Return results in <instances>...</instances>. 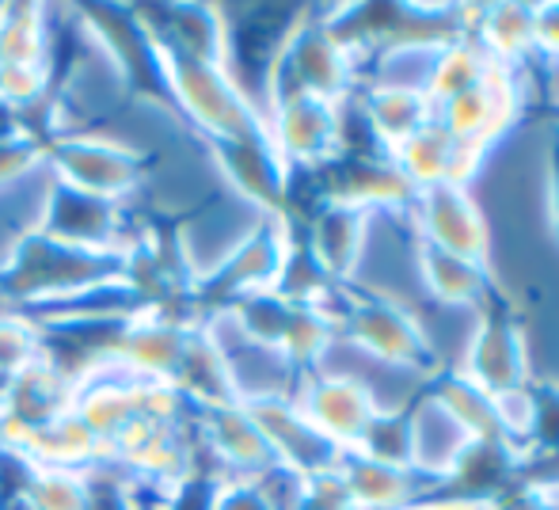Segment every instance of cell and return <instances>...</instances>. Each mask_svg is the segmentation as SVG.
Returning <instances> with one entry per match:
<instances>
[{
    "label": "cell",
    "mask_w": 559,
    "mask_h": 510,
    "mask_svg": "<svg viewBox=\"0 0 559 510\" xmlns=\"http://www.w3.org/2000/svg\"><path fill=\"white\" fill-rule=\"evenodd\" d=\"M289 245H294V222L289 217H259L255 229L240 240V248L194 289L199 312L225 309V305L240 301V297L274 289L282 263L289 256Z\"/></svg>",
    "instance_id": "cell-6"
},
{
    "label": "cell",
    "mask_w": 559,
    "mask_h": 510,
    "mask_svg": "<svg viewBox=\"0 0 559 510\" xmlns=\"http://www.w3.org/2000/svg\"><path fill=\"white\" fill-rule=\"evenodd\" d=\"M499 69V61L476 43V38H453L445 43L442 50L435 54V66H430V76H427V96L430 104H445V99L461 96V92L476 88L479 81Z\"/></svg>",
    "instance_id": "cell-30"
},
{
    "label": "cell",
    "mask_w": 559,
    "mask_h": 510,
    "mask_svg": "<svg viewBox=\"0 0 559 510\" xmlns=\"http://www.w3.org/2000/svg\"><path fill=\"white\" fill-rule=\"evenodd\" d=\"M354 81H358V61L328 31L324 20H317V12L305 8V15L297 20V27L289 31L278 58H274L271 76H266L263 115L274 99H289V96L346 104L354 96Z\"/></svg>",
    "instance_id": "cell-4"
},
{
    "label": "cell",
    "mask_w": 559,
    "mask_h": 510,
    "mask_svg": "<svg viewBox=\"0 0 559 510\" xmlns=\"http://www.w3.org/2000/svg\"><path fill=\"white\" fill-rule=\"evenodd\" d=\"M191 332V320L176 317V312L145 309L115 332L111 347H107V366L122 370L133 381H176Z\"/></svg>",
    "instance_id": "cell-14"
},
{
    "label": "cell",
    "mask_w": 559,
    "mask_h": 510,
    "mask_svg": "<svg viewBox=\"0 0 559 510\" xmlns=\"http://www.w3.org/2000/svg\"><path fill=\"white\" fill-rule=\"evenodd\" d=\"M115 278H122V252H84V248L58 245L43 233H31L0 271V289L15 309L46 312Z\"/></svg>",
    "instance_id": "cell-2"
},
{
    "label": "cell",
    "mask_w": 559,
    "mask_h": 510,
    "mask_svg": "<svg viewBox=\"0 0 559 510\" xmlns=\"http://www.w3.org/2000/svg\"><path fill=\"white\" fill-rule=\"evenodd\" d=\"M354 450L389 469L415 473V407H381Z\"/></svg>",
    "instance_id": "cell-31"
},
{
    "label": "cell",
    "mask_w": 559,
    "mask_h": 510,
    "mask_svg": "<svg viewBox=\"0 0 559 510\" xmlns=\"http://www.w3.org/2000/svg\"><path fill=\"white\" fill-rule=\"evenodd\" d=\"M210 149V161L222 179V191L255 210L259 217H286L289 199V168L278 153H274L271 138L255 133V138L240 141H217Z\"/></svg>",
    "instance_id": "cell-9"
},
{
    "label": "cell",
    "mask_w": 559,
    "mask_h": 510,
    "mask_svg": "<svg viewBox=\"0 0 559 510\" xmlns=\"http://www.w3.org/2000/svg\"><path fill=\"white\" fill-rule=\"evenodd\" d=\"M537 54L559 66V4H537Z\"/></svg>",
    "instance_id": "cell-38"
},
{
    "label": "cell",
    "mask_w": 559,
    "mask_h": 510,
    "mask_svg": "<svg viewBox=\"0 0 559 510\" xmlns=\"http://www.w3.org/2000/svg\"><path fill=\"white\" fill-rule=\"evenodd\" d=\"M194 442H199L202 465L217 476H228V481H251L266 465H274L263 430L255 427V419L240 400L199 407L194 412Z\"/></svg>",
    "instance_id": "cell-13"
},
{
    "label": "cell",
    "mask_w": 559,
    "mask_h": 510,
    "mask_svg": "<svg viewBox=\"0 0 559 510\" xmlns=\"http://www.w3.org/2000/svg\"><path fill=\"white\" fill-rule=\"evenodd\" d=\"M297 229H301L305 245H309L312 259L324 266L328 278L335 286H350L354 274H358L361 252H366L369 214L354 206H338V202H324Z\"/></svg>",
    "instance_id": "cell-20"
},
{
    "label": "cell",
    "mask_w": 559,
    "mask_h": 510,
    "mask_svg": "<svg viewBox=\"0 0 559 510\" xmlns=\"http://www.w3.org/2000/svg\"><path fill=\"white\" fill-rule=\"evenodd\" d=\"M69 404H73V381L61 378L46 358L23 370L20 378L4 381V392H0V412L12 415L27 430L66 415Z\"/></svg>",
    "instance_id": "cell-26"
},
{
    "label": "cell",
    "mask_w": 559,
    "mask_h": 510,
    "mask_svg": "<svg viewBox=\"0 0 559 510\" xmlns=\"http://www.w3.org/2000/svg\"><path fill=\"white\" fill-rule=\"evenodd\" d=\"M423 396H427L464 438H491V442L495 438H507V442H514V438L507 435V423H502L499 396L479 389L468 373L435 370Z\"/></svg>",
    "instance_id": "cell-22"
},
{
    "label": "cell",
    "mask_w": 559,
    "mask_h": 510,
    "mask_svg": "<svg viewBox=\"0 0 559 510\" xmlns=\"http://www.w3.org/2000/svg\"><path fill=\"white\" fill-rule=\"evenodd\" d=\"M20 453L35 469H73V473H88L104 461V446L92 438V430L73 412L31 430Z\"/></svg>",
    "instance_id": "cell-28"
},
{
    "label": "cell",
    "mask_w": 559,
    "mask_h": 510,
    "mask_svg": "<svg viewBox=\"0 0 559 510\" xmlns=\"http://www.w3.org/2000/svg\"><path fill=\"white\" fill-rule=\"evenodd\" d=\"M53 66L50 8L0 4V66Z\"/></svg>",
    "instance_id": "cell-29"
},
{
    "label": "cell",
    "mask_w": 559,
    "mask_h": 510,
    "mask_svg": "<svg viewBox=\"0 0 559 510\" xmlns=\"http://www.w3.org/2000/svg\"><path fill=\"white\" fill-rule=\"evenodd\" d=\"M412 510H487V507H472V503H453V499H419Z\"/></svg>",
    "instance_id": "cell-40"
},
{
    "label": "cell",
    "mask_w": 559,
    "mask_h": 510,
    "mask_svg": "<svg viewBox=\"0 0 559 510\" xmlns=\"http://www.w3.org/2000/svg\"><path fill=\"white\" fill-rule=\"evenodd\" d=\"M366 127L373 130L377 145L392 153L404 145L415 130H423L435 119V104L423 88H384V84H369L366 96L358 99Z\"/></svg>",
    "instance_id": "cell-25"
},
{
    "label": "cell",
    "mask_w": 559,
    "mask_h": 510,
    "mask_svg": "<svg viewBox=\"0 0 559 510\" xmlns=\"http://www.w3.org/2000/svg\"><path fill=\"white\" fill-rule=\"evenodd\" d=\"M518 111H522V92H518L510 69L499 66L487 81H479L476 88L438 104L435 122H442L449 133L472 141V145L491 149L495 141L518 122Z\"/></svg>",
    "instance_id": "cell-19"
},
{
    "label": "cell",
    "mask_w": 559,
    "mask_h": 510,
    "mask_svg": "<svg viewBox=\"0 0 559 510\" xmlns=\"http://www.w3.org/2000/svg\"><path fill=\"white\" fill-rule=\"evenodd\" d=\"M38 233L69 248L118 256L133 237L130 206H126V202L99 199V194H88V191H76V187H66L53 179L50 194H46Z\"/></svg>",
    "instance_id": "cell-8"
},
{
    "label": "cell",
    "mask_w": 559,
    "mask_h": 510,
    "mask_svg": "<svg viewBox=\"0 0 559 510\" xmlns=\"http://www.w3.org/2000/svg\"><path fill=\"white\" fill-rule=\"evenodd\" d=\"M255 419V427L263 430L266 446H271L278 465L297 469L301 476H320L332 473L343 458V450H335L317 427L301 415V407L294 404V396H266L243 404Z\"/></svg>",
    "instance_id": "cell-18"
},
{
    "label": "cell",
    "mask_w": 559,
    "mask_h": 510,
    "mask_svg": "<svg viewBox=\"0 0 559 510\" xmlns=\"http://www.w3.org/2000/svg\"><path fill=\"white\" fill-rule=\"evenodd\" d=\"M69 412L92 430V438L104 446V458H107V446H111L115 438H122L126 430L141 419L138 381L126 378L115 366H99V370H92L88 378H81L73 384V404H69Z\"/></svg>",
    "instance_id": "cell-21"
},
{
    "label": "cell",
    "mask_w": 559,
    "mask_h": 510,
    "mask_svg": "<svg viewBox=\"0 0 559 510\" xmlns=\"http://www.w3.org/2000/svg\"><path fill=\"white\" fill-rule=\"evenodd\" d=\"M525 453H559V381H533L525 384Z\"/></svg>",
    "instance_id": "cell-34"
},
{
    "label": "cell",
    "mask_w": 559,
    "mask_h": 510,
    "mask_svg": "<svg viewBox=\"0 0 559 510\" xmlns=\"http://www.w3.org/2000/svg\"><path fill=\"white\" fill-rule=\"evenodd\" d=\"M214 510H271L251 481H228L222 476L214 491Z\"/></svg>",
    "instance_id": "cell-36"
},
{
    "label": "cell",
    "mask_w": 559,
    "mask_h": 510,
    "mask_svg": "<svg viewBox=\"0 0 559 510\" xmlns=\"http://www.w3.org/2000/svg\"><path fill=\"white\" fill-rule=\"evenodd\" d=\"M266 138L289 171L324 168L343 145V104L289 96L266 107Z\"/></svg>",
    "instance_id": "cell-11"
},
{
    "label": "cell",
    "mask_w": 559,
    "mask_h": 510,
    "mask_svg": "<svg viewBox=\"0 0 559 510\" xmlns=\"http://www.w3.org/2000/svg\"><path fill=\"white\" fill-rule=\"evenodd\" d=\"M468 373L479 389L491 396H507L530 384V351H525V335L518 324L514 309L507 305L502 289H495L484 305H479V324L464 351V363L456 366Z\"/></svg>",
    "instance_id": "cell-7"
},
{
    "label": "cell",
    "mask_w": 559,
    "mask_h": 510,
    "mask_svg": "<svg viewBox=\"0 0 559 510\" xmlns=\"http://www.w3.org/2000/svg\"><path fill=\"white\" fill-rule=\"evenodd\" d=\"M317 309L328 312L338 340L354 343V347L366 351L377 363L396 366V370L427 373V378L438 370L435 347H430L419 317L412 309H404L396 297L338 286Z\"/></svg>",
    "instance_id": "cell-3"
},
{
    "label": "cell",
    "mask_w": 559,
    "mask_h": 510,
    "mask_svg": "<svg viewBox=\"0 0 559 510\" xmlns=\"http://www.w3.org/2000/svg\"><path fill=\"white\" fill-rule=\"evenodd\" d=\"M522 481V446L507 438H468L453 465L435 481V488L423 491V499H453V503L487 507Z\"/></svg>",
    "instance_id": "cell-15"
},
{
    "label": "cell",
    "mask_w": 559,
    "mask_h": 510,
    "mask_svg": "<svg viewBox=\"0 0 559 510\" xmlns=\"http://www.w3.org/2000/svg\"><path fill=\"white\" fill-rule=\"evenodd\" d=\"M548 217L559 237V138L552 141V156H548Z\"/></svg>",
    "instance_id": "cell-39"
},
{
    "label": "cell",
    "mask_w": 559,
    "mask_h": 510,
    "mask_svg": "<svg viewBox=\"0 0 559 510\" xmlns=\"http://www.w3.org/2000/svg\"><path fill=\"white\" fill-rule=\"evenodd\" d=\"M23 503L31 510H88V473H73V469H31Z\"/></svg>",
    "instance_id": "cell-35"
},
{
    "label": "cell",
    "mask_w": 559,
    "mask_h": 510,
    "mask_svg": "<svg viewBox=\"0 0 559 510\" xmlns=\"http://www.w3.org/2000/svg\"><path fill=\"white\" fill-rule=\"evenodd\" d=\"M464 442H468V438H464L427 396L415 404V476L423 473V476H430V481H438V476L453 465V458L461 453Z\"/></svg>",
    "instance_id": "cell-32"
},
{
    "label": "cell",
    "mask_w": 559,
    "mask_h": 510,
    "mask_svg": "<svg viewBox=\"0 0 559 510\" xmlns=\"http://www.w3.org/2000/svg\"><path fill=\"white\" fill-rule=\"evenodd\" d=\"M43 161L58 183L99 194V199L126 202V206L138 199L148 171V161H141L138 153H130L122 141H115L104 130L58 133L43 145Z\"/></svg>",
    "instance_id": "cell-5"
},
{
    "label": "cell",
    "mask_w": 559,
    "mask_h": 510,
    "mask_svg": "<svg viewBox=\"0 0 559 510\" xmlns=\"http://www.w3.org/2000/svg\"><path fill=\"white\" fill-rule=\"evenodd\" d=\"M415 259H419L423 286L430 289V297L442 305H453V309H479V305L499 289L491 278L487 259L442 252V248H435V245H419Z\"/></svg>",
    "instance_id": "cell-24"
},
{
    "label": "cell",
    "mask_w": 559,
    "mask_h": 510,
    "mask_svg": "<svg viewBox=\"0 0 559 510\" xmlns=\"http://www.w3.org/2000/svg\"><path fill=\"white\" fill-rule=\"evenodd\" d=\"M148 58H153V73L160 88L168 92V107L206 145L255 138L266 130V115L243 96V88L225 66L179 58V54H168L153 43H148Z\"/></svg>",
    "instance_id": "cell-1"
},
{
    "label": "cell",
    "mask_w": 559,
    "mask_h": 510,
    "mask_svg": "<svg viewBox=\"0 0 559 510\" xmlns=\"http://www.w3.org/2000/svg\"><path fill=\"white\" fill-rule=\"evenodd\" d=\"M468 38H476L502 69L537 54V4H487L468 8Z\"/></svg>",
    "instance_id": "cell-27"
},
{
    "label": "cell",
    "mask_w": 559,
    "mask_h": 510,
    "mask_svg": "<svg viewBox=\"0 0 559 510\" xmlns=\"http://www.w3.org/2000/svg\"><path fill=\"white\" fill-rule=\"evenodd\" d=\"M392 161L404 171V179L423 191V187H468L484 164L487 149L449 133L442 122L430 119L423 130H415L404 145L392 149Z\"/></svg>",
    "instance_id": "cell-17"
},
{
    "label": "cell",
    "mask_w": 559,
    "mask_h": 510,
    "mask_svg": "<svg viewBox=\"0 0 559 510\" xmlns=\"http://www.w3.org/2000/svg\"><path fill=\"white\" fill-rule=\"evenodd\" d=\"M294 404L343 453L361 442L373 415L381 412V404H377L373 389L366 381L350 378V373H324V370L301 373V384L294 389Z\"/></svg>",
    "instance_id": "cell-12"
},
{
    "label": "cell",
    "mask_w": 559,
    "mask_h": 510,
    "mask_svg": "<svg viewBox=\"0 0 559 510\" xmlns=\"http://www.w3.org/2000/svg\"><path fill=\"white\" fill-rule=\"evenodd\" d=\"M407 214L419 229V245H435L442 252L468 259H487L491 237H487L484 210L468 194V187H423V191H415Z\"/></svg>",
    "instance_id": "cell-16"
},
{
    "label": "cell",
    "mask_w": 559,
    "mask_h": 510,
    "mask_svg": "<svg viewBox=\"0 0 559 510\" xmlns=\"http://www.w3.org/2000/svg\"><path fill=\"white\" fill-rule=\"evenodd\" d=\"M335 476L343 484L354 510H412L423 499L415 473L389 469L381 461L361 458L358 450H346L335 465Z\"/></svg>",
    "instance_id": "cell-23"
},
{
    "label": "cell",
    "mask_w": 559,
    "mask_h": 510,
    "mask_svg": "<svg viewBox=\"0 0 559 510\" xmlns=\"http://www.w3.org/2000/svg\"><path fill=\"white\" fill-rule=\"evenodd\" d=\"M35 363H43V324L23 309L0 312V381L20 378Z\"/></svg>",
    "instance_id": "cell-33"
},
{
    "label": "cell",
    "mask_w": 559,
    "mask_h": 510,
    "mask_svg": "<svg viewBox=\"0 0 559 510\" xmlns=\"http://www.w3.org/2000/svg\"><path fill=\"white\" fill-rule=\"evenodd\" d=\"M309 179L320 206L338 202V206H354L369 217L377 210L407 214L415 199V187L407 183L392 156H335L324 168H312Z\"/></svg>",
    "instance_id": "cell-10"
},
{
    "label": "cell",
    "mask_w": 559,
    "mask_h": 510,
    "mask_svg": "<svg viewBox=\"0 0 559 510\" xmlns=\"http://www.w3.org/2000/svg\"><path fill=\"white\" fill-rule=\"evenodd\" d=\"M487 510H559V499L533 488V484L518 481V484H510L495 503H487Z\"/></svg>",
    "instance_id": "cell-37"
}]
</instances>
